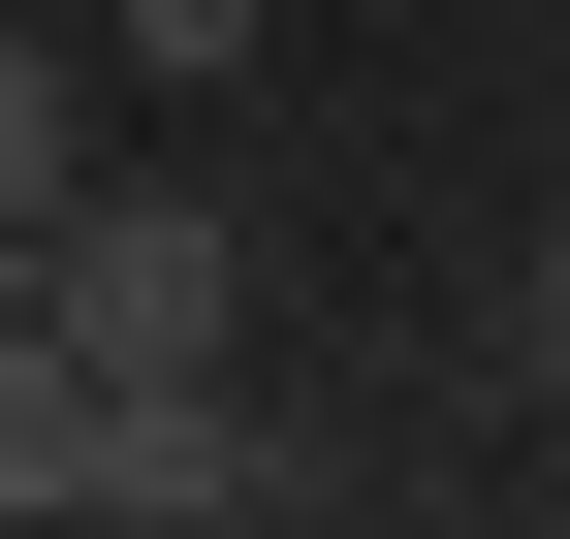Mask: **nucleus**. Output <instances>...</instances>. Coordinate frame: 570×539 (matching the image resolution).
Listing matches in <instances>:
<instances>
[{"instance_id":"423d86ee","label":"nucleus","mask_w":570,"mask_h":539,"mask_svg":"<svg viewBox=\"0 0 570 539\" xmlns=\"http://www.w3.org/2000/svg\"><path fill=\"white\" fill-rule=\"evenodd\" d=\"M508 381H539V413H570V223L508 254Z\"/></svg>"},{"instance_id":"0eeeda50","label":"nucleus","mask_w":570,"mask_h":539,"mask_svg":"<svg viewBox=\"0 0 570 539\" xmlns=\"http://www.w3.org/2000/svg\"><path fill=\"white\" fill-rule=\"evenodd\" d=\"M539 539H570V508H539Z\"/></svg>"},{"instance_id":"f257e3e1","label":"nucleus","mask_w":570,"mask_h":539,"mask_svg":"<svg viewBox=\"0 0 570 539\" xmlns=\"http://www.w3.org/2000/svg\"><path fill=\"white\" fill-rule=\"evenodd\" d=\"M0 286H32L96 381H223V350H254V254H223V190H63Z\"/></svg>"},{"instance_id":"39448f33","label":"nucleus","mask_w":570,"mask_h":539,"mask_svg":"<svg viewBox=\"0 0 570 539\" xmlns=\"http://www.w3.org/2000/svg\"><path fill=\"white\" fill-rule=\"evenodd\" d=\"M96 32L159 63V96H223V63H254V0H96Z\"/></svg>"},{"instance_id":"20e7f679","label":"nucleus","mask_w":570,"mask_h":539,"mask_svg":"<svg viewBox=\"0 0 570 539\" xmlns=\"http://www.w3.org/2000/svg\"><path fill=\"white\" fill-rule=\"evenodd\" d=\"M63 190H96V96H63V32H0V254H32Z\"/></svg>"},{"instance_id":"7ed1b4c3","label":"nucleus","mask_w":570,"mask_h":539,"mask_svg":"<svg viewBox=\"0 0 570 539\" xmlns=\"http://www.w3.org/2000/svg\"><path fill=\"white\" fill-rule=\"evenodd\" d=\"M0 508H96V350L0 286Z\"/></svg>"},{"instance_id":"f03ea898","label":"nucleus","mask_w":570,"mask_h":539,"mask_svg":"<svg viewBox=\"0 0 570 539\" xmlns=\"http://www.w3.org/2000/svg\"><path fill=\"white\" fill-rule=\"evenodd\" d=\"M96 508H127V539H223V508H285L254 381H96Z\"/></svg>"}]
</instances>
